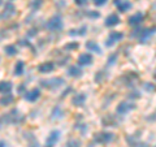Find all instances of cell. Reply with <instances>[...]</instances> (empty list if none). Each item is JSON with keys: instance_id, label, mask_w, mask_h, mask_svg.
<instances>
[{"instance_id": "7402d4cb", "label": "cell", "mask_w": 156, "mask_h": 147, "mask_svg": "<svg viewBox=\"0 0 156 147\" xmlns=\"http://www.w3.org/2000/svg\"><path fill=\"white\" fill-rule=\"evenodd\" d=\"M87 33V26H81V27H77V29H72L69 30V35L70 37H85Z\"/></svg>"}, {"instance_id": "8fae6325", "label": "cell", "mask_w": 156, "mask_h": 147, "mask_svg": "<svg viewBox=\"0 0 156 147\" xmlns=\"http://www.w3.org/2000/svg\"><path fill=\"white\" fill-rule=\"evenodd\" d=\"M101 124L103 126H112V128H116L119 126V119L115 115H107L101 119Z\"/></svg>"}, {"instance_id": "484cf974", "label": "cell", "mask_w": 156, "mask_h": 147, "mask_svg": "<svg viewBox=\"0 0 156 147\" xmlns=\"http://www.w3.org/2000/svg\"><path fill=\"white\" fill-rule=\"evenodd\" d=\"M125 139H126V142H128V145H129L130 147H134V146L140 141L139 137L136 135V134H129V135H126Z\"/></svg>"}, {"instance_id": "9a60e30c", "label": "cell", "mask_w": 156, "mask_h": 147, "mask_svg": "<svg viewBox=\"0 0 156 147\" xmlns=\"http://www.w3.org/2000/svg\"><path fill=\"white\" fill-rule=\"evenodd\" d=\"M143 20H144V14L142 12H138V13L133 14V16H130L129 20H128V22H129L130 26H138V25H140V23L143 22Z\"/></svg>"}, {"instance_id": "e0dca14e", "label": "cell", "mask_w": 156, "mask_h": 147, "mask_svg": "<svg viewBox=\"0 0 156 147\" xmlns=\"http://www.w3.org/2000/svg\"><path fill=\"white\" fill-rule=\"evenodd\" d=\"M135 80H138V74H136L135 72H128V73H125V74L121 77V81H122L124 85H126V86L133 85V82Z\"/></svg>"}, {"instance_id": "836d02e7", "label": "cell", "mask_w": 156, "mask_h": 147, "mask_svg": "<svg viewBox=\"0 0 156 147\" xmlns=\"http://www.w3.org/2000/svg\"><path fill=\"white\" fill-rule=\"evenodd\" d=\"M128 98H129L130 100H135V99H139V98H140V92H139V91H136V90H133V91H130V92H129Z\"/></svg>"}, {"instance_id": "f35d334b", "label": "cell", "mask_w": 156, "mask_h": 147, "mask_svg": "<svg viewBox=\"0 0 156 147\" xmlns=\"http://www.w3.org/2000/svg\"><path fill=\"white\" fill-rule=\"evenodd\" d=\"M87 3H89V0H74V4L78 7H83Z\"/></svg>"}, {"instance_id": "7c38bea8", "label": "cell", "mask_w": 156, "mask_h": 147, "mask_svg": "<svg viewBox=\"0 0 156 147\" xmlns=\"http://www.w3.org/2000/svg\"><path fill=\"white\" fill-rule=\"evenodd\" d=\"M14 14H16V7L13 5V3H11V2L5 3V7H4V12L2 14V17L8 20V18L13 17Z\"/></svg>"}, {"instance_id": "e575fe53", "label": "cell", "mask_w": 156, "mask_h": 147, "mask_svg": "<svg viewBox=\"0 0 156 147\" xmlns=\"http://www.w3.org/2000/svg\"><path fill=\"white\" fill-rule=\"evenodd\" d=\"M85 14H86V17H89V18H99L100 17V13L98 11H87Z\"/></svg>"}, {"instance_id": "277c9868", "label": "cell", "mask_w": 156, "mask_h": 147, "mask_svg": "<svg viewBox=\"0 0 156 147\" xmlns=\"http://www.w3.org/2000/svg\"><path fill=\"white\" fill-rule=\"evenodd\" d=\"M115 139V134L112 131H98L94 134V142L96 145H109Z\"/></svg>"}, {"instance_id": "d4e9b609", "label": "cell", "mask_w": 156, "mask_h": 147, "mask_svg": "<svg viewBox=\"0 0 156 147\" xmlns=\"http://www.w3.org/2000/svg\"><path fill=\"white\" fill-rule=\"evenodd\" d=\"M14 102V96L12 94H4L0 98V106H9Z\"/></svg>"}, {"instance_id": "ee69618b", "label": "cell", "mask_w": 156, "mask_h": 147, "mask_svg": "<svg viewBox=\"0 0 156 147\" xmlns=\"http://www.w3.org/2000/svg\"><path fill=\"white\" fill-rule=\"evenodd\" d=\"M2 3H3V0H0V5H2Z\"/></svg>"}, {"instance_id": "ac0fdd59", "label": "cell", "mask_w": 156, "mask_h": 147, "mask_svg": "<svg viewBox=\"0 0 156 147\" xmlns=\"http://www.w3.org/2000/svg\"><path fill=\"white\" fill-rule=\"evenodd\" d=\"M87 96L83 94V92H80V94H76L72 98V104L74 107H83L86 103Z\"/></svg>"}, {"instance_id": "6da1fadb", "label": "cell", "mask_w": 156, "mask_h": 147, "mask_svg": "<svg viewBox=\"0 0 156 147\" xmlns=\"http://www.w3.org/2000/svg\"><path fill=\"white\" fill-rule=\"evenodd\" d=\"M25 120V117L20 115V112L14 108L12 111H9L8 113L3 115L0 117V126L2 125H11V124H21V122Z\"/></svg>"}, {"instance_id": "ba28073f", "label": "cell", "mask_w": 156, "mask_h": 147, "mask_svg": "<svg viewBox=\"0 0 156 147\" xmlns=\"http://www.w3.org/2000/svg\"><path fill=\"white\" fill-rule=\"evenodd\" d=\"M60 135H61L60 130H52L47 137L44 147H55L57 145V142L60 141Z\"/></svg>"}, {"instance_id": "d6986e66", "label": "cell", "mask_w": 156, "mask_h": 147, "mask_svg": "<svg viewBox=\"0 0 156 147\" xmlns=\"http://www.w3.org/2000/svg\"><path fill=\"white\" fill-rule=\"evenodd\" d=\"M115 5L121 13H125L131 8V3L129 0H115Z\"/></svg>"}, {"instance_id": "1f68e13d", "label": "cell", "mask_w": 156, "mask_h": 147, "mask_svg": "<svg viewBox=\"0 0 156 147\" xmlns=\"http://www.w3.org/2000/svg\"><path fill=\"white\" fill-rule=\"evenodd\" d=\"M105 80V74H104V72L103 70H100V72H98L96 74H95V82L98 83H101Z\"/></svg>"}, {"instance_id": "52a82bcc", "label": "cell", "mask_w": 156, "mask_h": 147, "mask_svg": "<svg viewBox=\"0 0 156 147\" xmlns=\"http://www.w3.org/2000/svg\"><path fill=\"white\" fill-rule=\"evenodd\" d=\"M124 39V33L122 31H111L108 38L105 41V46L107 47H113L116 43H119L120 41Z\"/></svg>"}, {"instance_id": "7bdbcfd3", "label": "cell", "mask_w": 156, "mask_h": 147, "mask_svg": "<svg viewBox=\"0 0 156 147\" xmlns=\"http://www.w3.org/2000/svg\"><path fill=\"white\" fill-rule=\"evenodd\" d=\"M0 147H7V143L4 141H0Z\"/></svg>"}, {"instance_id": "3957f363", "label": "cell", "mask_w": 156, "mask_h": 147, "mask_svg": "<svg viewBox=\"0 0 156 147\" xmlns=\"http://www.w3.org/2000/svg\"><path fill=\"white\" fill-rule=\"evenodd\" d=\"M62 27H64V22H62V18L60 14L52 16L46 23V29L50 31H61Z\"/></svg>"}, {"instance_id": "83f0119b", "label": "cell", "mask_w": 156, "mask_h": 147, "mask_svg": "<svg viewBox=\"0 0 156 147\" xmlns=\"http://www.w3.org/2000/svg\"><path fill=\"white\" fill-rule=\"evenodd\" d=\"M80 48V43L78 42H68L66 45H64V50L68 52H72V51H76Z\"/></svg>"}, {"instance_id": "4316f807", "label": "cell", "mask_w": 156, "mask_h": 147, "mask_svg": "<svg viewBox=\"0 0 156 147\" xmlns=\"http://www.w3.org/2000/svg\"><path fill=\"white\" fill-rule=\"evenodd\" d=\"M4 52L7 53L8 56H14V55H17L18 51H17V47L14 46V45H8L4 47Z\"/></svg>"}, {"instance_id": "603a6c76", "label": "cell", "mask_w": 156, "mask_h": 147, "mask_svg": "<svg viewBox=\"0 0 156 147\" xmlns=\"http://www.w3.org/2000/svg\"><path fill=\"white\" fill-rule=\"evenodd\" d=\"M25 139L27 141V145L29 147H41V145H39L38 139L34 137L33 133H25Z\"/></svg>"}, {"instance_id": "8992f818", "label": "cell", "mask_w": 156, "mask_h": 147, "mask_svg": "<svg viewBox=\"0 0 156 147\" xmlns=\"http://www.w3.org/2000/svg\"><path fill=\"white\" fill-rule=\"evenodd\" d=\"M135 108H136V106L133 102H121L120 104L116 107V113L124 116V115H128L129 112L134 111Z\"/></svg>"}, {"instance_id": "60d3db41", "label": "cell", "mask_w": 156, "mask_h": 147, "mask_svg": "<svg viewBox=\"0 0 156 147\" xmlns=\"http://www.w3.org/2000/svg\"><path fill=\"white\" fill-rule=\"evenodd\" d=\"M37 34H38L37 29H30V30H29V33H27V35H29V37H35Z\"/></svg>"}, {"instance_id": "7a4b0ae2", "label": "cell", "mask_w": 156, "mask_h": 147, "mask_svg": "<svg viewBox=\"0 0 156 147\" xmlns=\"http://www.w3.org/2000/svg\"><path fill=\"white\" fill-rule=\"evenodd\" d=\"M154 34H155V26L147 27V29H136V30L131 33V37L138 38L139 43H147Z\"/></svg>"}, {"instance_id": "74e56055", "label": "cell", "mask_w": 156, "mask_h": 147, "mask_svg": "<svg viewBox=\"0 0 156 147\" xmlns=\"http://www.w3.org/2000/svg\"><path fill=\"white\" fill-rule=\"evenodd\" d=\"M107 2H108V0H92V3H94L96 7H103L107 4Z\"/></svg>"}, {"instance_id": "9c48e42d", "label": "cell", "mask_w": 156, "mask_h": 147, "mask_svg": "<svg viewBox=\"0 0 156 147\" xmlns=\"http://www.w3.org/2000/svg\"><path fill=\"white\" fill-rule=\"evenodd\" d=\"M77 63L80 66H87V65H91L92 63H94V57H92L91 53L86 52V53H82V55L78 56Z\"/></svg>"}, {"instance_id": "ffe728a7", "label": "cell", "mask_w": 156, "mask_h": 147, "mask_svg": "<svg viewBox=\"0 0 156 147\" xmlns=\"http://www.w3.org/2000/svg\"><path fill=\"white\" fill-rule=\"evenodd\" d=\"M66 73H68V76H69V77L80 78V77H82V74H83V70L81 69L80 65H72V66L68 68Z\"/></svg>"}, {"instance_id": "30bf717a", "label": "cell", "mask_w": 156, "mask_h": 147, "mask_svg": "<svg viewBox=\"0 0 156 147\" xmlns=\"http://www.w3.org/2000/svg\"><path fill=\"white\" fill-rule=\"evenodd\" d=\"M23 98H25V100L31 102V103L37 102L39 98H41V90L37 89V87H35V89L29 90V91H26L25 94H23Z\"/></svg>"}, {"instance_id": "44dd1931", "label": "cell", "mask_w": 156, "mask_h": 147, "mask_svg": "<svg viewBox=\"0 0 156 147\" xmlns=\"http://www.w3.org/2000/svg\"><path fill=\"white\" fill-rule=\"evenodd\" d=\"M13 90V85L9 81H2L0 82V94H11Z\"/></svg>"}, {"instance_id": "5b68a950", "label": "cell", "mask_w": 156, "mask_h": 147, "mask_svg": "<svg viewBox=\"0 0 156 147\" xmlns=\"http://www.w3.org/2000/svg\"><path fill=\"white\" fill-rule=\"evenodd\" d=\"M65 83L64 78L61 77H53V78H48V80H42L41 81V86L44 87L48 90H56L57 87L62 86Z\"/></svg>"}, {"instance_id": "4fadbf2b", "label": "cell", "mask_w": 156, "mask_h": 147, "mask_svg": "<svg viewBox=\"0 0 156 147\" xmlns=\"http://www.w3.org/2000/svg\"><path fill=\"white\" fill-rule=\"evenodd\" d=\"M55 70V64L52 61H46L42 63L41 65H38V72L42 74H47V73H52Z\"/></svg>"}, {"instance_id": "ab89813d", "label": "cell", "mask_w": 156, "mask_h": 147, "mask_svg": "<svg viewBox=\"0 0 156 147\" xmlns=\"http://www.w3.org/2000/svg\"><path fill=\"white\" fill-rule=\"evenodd\" d=\"M18 92H20L21 95H23V94L26 92V85H25V83H22V85L18 87Z\"/></svg>"}, {"instance_id": "4dcf8cb0", "label": "cell", "mask_w": 156, "mask_h": 147, "mask_svg": "<svg viewBox=\"0 0 156 147\" xmlns=\"http://www.w3.org/2000/svg\"><path fill=\"white\" fill-rule=\"evenodd\" d=\"M52 116V119L53 120H55L56 119V117H57V119H60V117H62V111H61V108H60V107H55V108H53V111H52V113H51Z\"/></svg>"}, {"instance_id": "5bb4252c", "label": "cell", "mask_w": 156, "mask_h": 147, "mask_svg": "<svg viewBox=\"0 0 156 147\" xmlns=\"http://www.w3.org/2000/svg\"><path fill=\"white\" fill-rule=\"evenodd\" d=\"M120 22H121V20H120V17H119V14L112 13V14H109V16L105 18L104 25H105L107 27H115V26L119 25Z\"/></svg>"}, {"instance_id": "d590c367", "label": "cell", "mask_w": 156, "mask_h": 147, "mask_svg": "<svg viewBox=\"0 0 156 147\" xmlns=\"http://www.w3.org/2000/svg\"><path fill=\"white\" fill-rule=\"evenodd\" d=\"M143 87H144V90L148 91V92H154L155 91V85L154 83H151V82H146L143 85Z\"/></svg>"}, {"instance_id": "8d00e7d4", "label": "cell", "mask_w": 156, "mask_h": 147, "mask_svg": "<svg viewBox=\"0 0 156 147\" xmlns=\"http://www.w3.org/2000/svg\"><path fill=\"white\" fill-rule=\"evenodd\" d=\"M18 45L22 46V47H31L30 42H29L27 39H20V41H18Z\"/></svg>"}, {"instance_id": "2e32d148", "label": "cell", "mask_w": 156, "mask_h": 147, "mask_svg": "<svg viewBox=\"0 0 156 147\" xmlns=\"http://www.w3.org/2000/svg\"><path fill=\"white\" fill-rule=\"evenodd\" d=\"M85 47H86V50L89 52H94V53H98V55H101V53H103L101 47L98 45L95 41H87L85 43Z\"/></svg>"}, {"instance_id": "cb8c5ba5", "label": "cell", "mask_w": 156, "mask_h": 147, "mask_svg": "<svg viewBox=\"0 0 156 147\" xmlns=\"http://www.w3.org/2000/svg\"><path fill=\"white\" fill-rule=\"evenodd\" d=\"M13 72H14V76H17V77L22 76L23 72H25V63H23L22 60H18L16 63V65H14V70Z\"/></svg>"}, {"instance_id": "f546056e", "label": "cell", "mask_w": 156, "mask_h": 147, "mask_svg": "<svg viewBox=\"0 0 156 147\" xmlns=\"http://www.w3.org/2000/svg\"><path fill=\"white\" fill-rule=\"evenodd\" d=\"M117 59H119V53H112L111 56H108V59H107V65L108 66H112L116 64Z\"/></svg>"}, {"instance_id": "f1b7e54d", "label": "cell", "mask_w": 156, "mask_h": 147, "mask_svg": "<svg viewBox=\"0 0 156 147\" xmlns=\"http://www.w3.org/2000/svg\"><path fill=\"white\" fill-rule=\"evenodd\" d=\"M43 5V0H33L31 4H30V8L31 11H39Z\"/></svg>"}, {"instance_id": "d6a6232c", "label": "cell", "mask_w": 156, "mask_h": 147, "mask_svg": "<svg viewBox=\"0 0 156 147\" xmlns=\"http://www.w3.org/2000/svg\"><path fill=\"white\" fill-rule=\"evenodd\" d=\"M81 145H82V142L80 139H70L65 147H81Z\"/></svg>"}, {"instance_id": "b9f144b4", "label": "cell", "mask_w": 156, "mask_h": 147, "mask_svg": "<svg viewBox=\"0 0 156 147\" xmlns=\"http://www.w3.org/2000/svg\"><path fill=\"white\" fill-rule=\"evenodd\" d=\"M134 147H148V145H147V143H143V142H140V141H139Z\"/></svg>"}]
</instances>
